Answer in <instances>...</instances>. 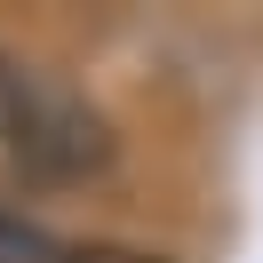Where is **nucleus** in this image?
I'll list each match as a JSON object with an SVG mask.
<instances>
[{
	"label": "nucleus",
	"instance_id": "7ed1b4c3",
	"mask_svg": "<svg viewBox=\"0 0 263 263\" xmlns=\"http://www.w3.org/2000/svg\"><path fill=\"white\" fill-rule=\"evenodd\" d=\"M32 80H40L32 64H16V56L0 48V136L16 128V112H24V96H32Z\"/></svg>",
	"mask_w": 263,
	"mask_h": 263
},
{
	"label": "nucleus",
	"instance_id": "20e7f679",
	"mask_svg": "<svg viewBox=\"0 0 263 263\" xmlns=\"http://www.w3.org/2000/svg\"><path fill=\"white\" fill-rule=\"evenodd\" d=\"M64 263H167L160 247H128V239H80L64 247Z\"/></svg>",
	"mask_w": 263,
	"mask_h": 263
},
{
	"label": "nucleus",
	"instance_id": "f03ea898",
	"mask_svg": "<svg viewBox=\"0 0 263 263\" xmlns=\"http://www.w3.org/2000/svg\"><path fill=\"white\" fill-rule=\"evenodd\" d=\"M0 263H64V247L48 231H32L24 215H0Z\"/></svg>",
	"mask_w": 263,
	"mask_h": 263
},
{
	"label": "nucleus",
	"instance_id": "f257e3e1",
	"mask_svg": "<svg viewBox=\"0 0 263 263\" xmlns=\"http://www.w3.org/2000/svg\"><path fill=\"white\" fill-rule=\"evenodd\" d=\"M0 152L16 167H32V176H48V183H80L96 167H112V128H104V112L88 96H72V88H56L40 72L24 112H16V128L0 136Z\"/></svg>",
	"mask_w": 263,
	"mask_h": 263
}]
</instances>
